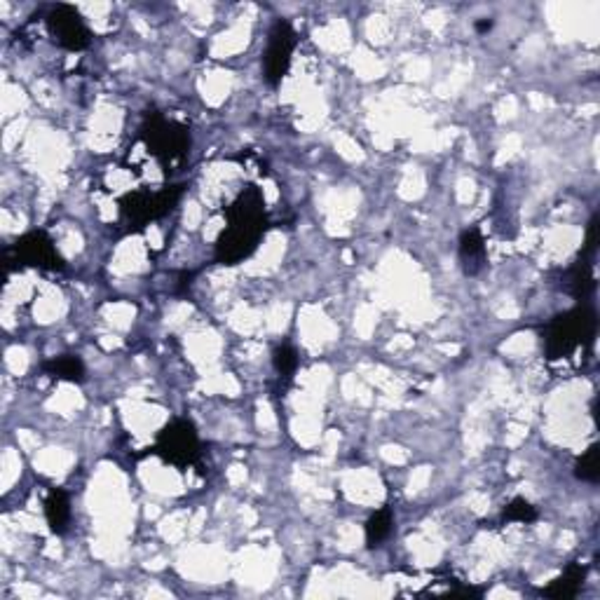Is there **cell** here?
Returning <instances> with one entry per match:
<instances>
[{
	"mask_svg": "<svg viewBox=\"0 0 600 600\" xmlns=\"http://www.w3.org/2000/svg\"><path fill=\"white\" fill-rule=\"evenodd\" d=\"M226 228L216 239V261L223 265H237L249 258L263 235L268 232L265 200L255 185L244 188L226 207Z\"/></svg>",
	"mask_w": 600,
	"mask_h": 600,
	"instance_id": "cell-1",
	"label": "cell"
},
{
	"mask_svg": "<svg viewBox=\"0 0 600 600\" xmlns=\"http://www.w3.org/2000/svg\"><path fill=\"white\" fill-rule=\"evenodd\" d=\"M596 319L594 308L579 305L575 309H568L563 315L553 317L549 327L544 328V354L547 359H565L579 347L588 345L596 336Z\"/></svg>",
	"mask_w": 600,
	"mask_h": 600,
	"instance_id": "cell-2",
	"label": "cell"
},
{
	"mask_svg": "<svg viewBox=\"0 0 600 600\" xmlns=\"http://www.w3.org/2000/svg\"><path fill=\"white\" fill-rule=\"evenodd\" d=\"M139 134H141V141L146 143L148 153L160 162L166 174L174 166H179L191 153V131H188V127L162 118L160 113L146 115Z\"/></svg>",
	"mask_w": 600,
	"mask_h": 600,
	"instance_id": "cell-3",
	"label": "cell"
},
{
	"mask_svg": "<svg viewBox=\"0 0 600 600\" xmlns=\"http://www.w3.org/2000/svg\"><path fill=\"white\" fill-rule=\"evenodd\" d=\"M181 185H172V188H162L157 193H130L120 200V216L125 220L131 230H141L153 220L162 219L169 211H174V207L179 204L181 200Z\"/></svg>",
	"mask_w": 600,
	"mask_h": 600,
	"instance_id": "cell-4",
	"label": "cell"
},
{
	"mask_svg": "<svg viewBox=\"0 0 600 600\" xmlns=\"http://www.w3.org/2000/svg\"><path fill=\"white\" fill-rule=\"evenodd\" d=\"M200 436L193 422L174 420L166 427L160 429V434L155 439L153 451L165 460L166 464H174L179 470H188L191 464L200 460Z\"/></svg>",
	"mask_w": 600,
	"mask_h": 600,
	"instance_id": "cell-5",
	"label": "cell"
},
{
	"mask_svg": "<svg viewBox=\"0 0 600 600\" xmlns=\"http://www.w3.org/2000/svg\"><path fill=\"white\" fill-rule=\"evenodd\" d=\"M7 263H17L19 268L59 270L64 265L59 251L45 232H29L7 249Z\"/></svg>",
	"mask_w": 600,
	"mask_h": 600,
	"instance_id": "cell-6",
	"label": "cell"
},
{
	"mask_svg": "<svg viewBox=\"0 0 600 600\" xmlns=\"http://www.w3.org/2000/svg\"><path fill=\"white\" fill-rule=\"evenodd\" d=\"M293 49H296V31L289 22H274L268 36V48L263 54V76L270 85H280L289 73Z\"/></svg>",
	"mask_w": 600,
	"mask_h": 600,
	"instance_id": "cell-7",
	"label": "cell"
},
{
	"mask_svg": "<svg viewBox=\"0 0 600 600\" xmlns=\"http://www.w3.org/2000/svg\"><path fill=\"white\" fill-rule=\"evenodd\" d=\"M45 24H48L49 36L57 45H61L68 52H80V49L90 48L92 42V33L85 24L83 14L77 13L76 7L71 5H57L49 10L48 19H45Z\"/></svg>",
	"mask_w": 600,
	"mask_h": 600,
	"instance_id": "cell-8",
	"label": "cell"
},
{
	"mask_svg": "<svg viewBox=\"0 0 600 600\" xmlns=\"http://www.w3.org/2000/svg\"><path fill=\"white\" fill-rule=\"evenodd\" d=\"M460 263L467 274L481 273V268L486 265V239L479 228L464 230L460 235Z\"/></svg>",
	"mask_w": 600,
	"mask_h": 600,
	"instance_id": "cell-9",
	"label": "cell"
},
{
	"mask_svg": "<svg viewBox=\"0 0 600 600\" xmlns=\"http://www.w3.org/2000/svg\"><path fill=\"white\" fill-rule=\"evenodd\" d=\"M584 579H587V568H584L582 563H570L563 570V575L556 577L542 594L547 596V598L556 600L575 598V596L579 594V588L584 587Z\"/></svg>",
	"mask_w": 600,
	"mask_h": 600,
	"instance_id": "cell-10",
	"label": "cell"
},
{
	"mask_svg": "<svg viewBox=\"0 0 600 600\" xmlns=\"http://www.w3.org/2000/svg\"><path fill=\"white\" fill-rule=\"evenodd\" d=\"M45 518H48L49 530L57 535H64L68 530V525H71V502H68V495L64 490H52L45 497Z\"/></svg>",
	"mask_w": 600,
	"mask_h": 600,
	"instance_id": "cell-11",
	"label": "cell"
},
{
	"mask_svg": "<svg viewBox=\"0 0 600 600\" xmlns=\"http://www.w3.org/2000/svg\"><path fill=\"white\" fill-rule=\"evenodd\" d=\"M42 371L54 378V381H66V382H83L85 381V363L80 362L73 354H61V357H54L49 362L42 363Z\"/></svg>",
	"mask_w": 600,
	"mask_h": 600,
	"instance_id": "cell-12",
	"label": "cell"
},
{
	"mask_svg": "<svg viewBox=\"0 0 600 600\" xmlns=\"http://www.w3.org/2000/svg\"><path fill=\"white\" fill-rule=\"evenodd\" d=\"M392 530H394L392 511L387 509V506H382V509L375 511L373 516L366 521V544H369L371 549L381 547L382 542L390 540Z\"/></svg>",
	"mask_w": 600,
	"mask_h": 600,
	"instance_id": "cell-13",
	"label": "cell"
},
{
	"mask_svg": "<svg viewBox=\"0 0 600 600\" xmlns=\"http://www.w3.org/2000/svg\"><path fill=\"white\" fill-rule=\"evenodd\" d=\"M594 273H591V263L587 258H579L575 268L568 273V282H565V289L568 293H572L575 298H588V293L594 291Z\"/></svg>",
	"mask_w": 600,
	"mask_h": 600,
	"instance_id": "cell-14",
	"label": "cell"
},
{
	"mask_svg": "<svg viewBox=\"0 0 600 600\" xmlns=\"http://www.w3.org/2000/svg\"><path fill=\"white\" fill-rule=\"evenodd\" d=\"M600 446L594 443V446H588L587 452H582L575 462V476L579 481L587 483H596L600 479Z\"/></svg>",
	"mask_w": 600,
	"mask_h": 600,
	"instance_id": "cell-15",
	"label": "cell"
},
{
	"mask_svg": "<svg viewBox=\"0 0 600 600\" xmlns=\"http://www.w3.org/2000/svg\"><path fill=\"white\" fill-rule=\"evenodd\" d=\"M537 518V509L525 497H514L505 509V521L509 524H533Z\"/></svg>",
	"mask_w": 600,
	"mask_h": 600,
	"instance_id": "cell-16",
	"label": "cell"
},
{
	"mask_svg": "<svg viewBox=\"0 0 600 600\" xmlns=\"http://www.w3.org/2000/svg\"><path fill=\"white\" fill-rule=\"evenodd\" d=\"M274 371L284 378H291L298 369V352L291 345H280L273 354Z\"/></svg>",
	"mask_w": 600,
	"mask_h": 600,
	"instance_id": "cell-17",
	"label": "cell"
},
{
	"mask_svg": "<svg viewBox=\"0 0 600 600\" xmlns=\"http://www.w3.org/2000/svg\"><path fill=\"white\" fill-rule=\"evenodd\" d=\"M474 29L476 33H488V31L493 29V19H481V22H476Z\"/></svg>",
	"mask_w": 600,
	"mask_h": 600,
	"instance_id": "cell-18",
	"label": "cell"
}]
</instances>
